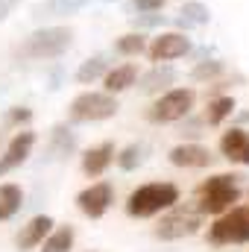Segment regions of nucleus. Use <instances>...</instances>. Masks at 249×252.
I'll return each mask as SVG.
<instances>
[{
    "label": "nucleus",
    "mask_w": 249,
    "mask_h": 252,
    "mask_svg": "<svg viewBox=\"0 0 249 252\" xmlns=\"http://www.w3.org/2000/svg\"><path fill=\"white\" fill-rule=\"evenodd\" d=\"M106 70H109V62H106L103 56H91V59H85V62L76 67V82H82V85H91L94 79L106 76Z\"/></svg>",
    "instance_id": "5701e85b"
},
{
    "label": "nucleus",
    "mask_w": 249,
    "mask_h": 252,
    "mask_svg": "<svg viewBox=\"0 0 249 252\" xmlns=\"http://www.w3.org/2000/svg\"><path fill=\"white\" fill-rule=\"evenodd\" d=\"M223 70H226V64L220 62V59H199V62L193 64V70H190V79H196V82H208V79L220 76Z\"/></svg>",
    "instance_id": "a878e982"
},
{
    "label": "nucleus",
    "mask_w": 249,
    "mask_h": 252,
    "mask_svg": "<svg viewBox=\"0 0 249 252\" xmlns=\"http://www.w3.org/2000/svg\"><path fill=\"white\" fill-rule=\"evenodd\" d=\"M179 15H182V18H187L193 27H205V24L211 21V9H208L202 0H187V3H182Z\"/></svg>",
    "instance_id": "393cba45"
},
{
    "label": "nucleus",
    "mask_w": 249,
    "mask_h": 252,
    "mask_svg": "<svg viewBox=\"0 0 249 252\" xmlns=\"http://www.w3.org/2000/svg\"><path fill=\"white\" fill-rule=\"evenodd\" d=\"M85 3L91 0H44L32 9V18L35 21H44V18H64V15H76Z\"/></svg>",
    "instance_id": "f3484780"
},
{
    "label": "nucleus",
    "mask_w": 249,
    "mask_h": 252,
    "mask_svg": "<svg viewBox=\"0 0 249 252\" xmlns=\"http://www.w3.org/2000/svg\"><path fill=\"white\" fill-rule=\"evenodd\" d=\"M129 21H132V27H135L138 32L156 30V27H164V24H167V18H164L161 12H141V15H132Z\"/></svg>",
    "instance_id": "bb28decb"
},
{
    "label": "nucleus",
    "mask_w": 249,
    "mask_h": 252,
    "mask_svg": "<svg viewBox=\"0 0 249 252\" xmlns=\"http://www.w3.org/2000/svg\"><path fill=\"white\" fill-rule=\"evenodd\" d=\"M182 135H190V138H196V135H202V132H199V124H196V121H193V124H182Z\"/></svg>",
    "instance_id": "7c9ffc66"
},
{
    "label": "nucleus",
    "mask_w": 249,
    "mask_h": 252,
    "mask_svg": "<svg viewBox=\"0 0 249 252\" xmlns=\"http://www.w3.org/2000/svg\"><path fill=\"white\" fill-rule=\"evenodd\" d=\"M112 202H115V188L109 182H94V185H88L85 190L76 193V208L91 220H100L112 208Z\"/></svg>",
    "instance_id": "1a4fd4ad"
},
{
    "label": "nucleus",
    "mask_w": 249,
    "mask_h": 252,
    "mask_svg": "<svg viewBox=\"0 0 249 252\" xmlns=\"http://www.w3.org/2000/svg\"><path fill=\"white\" fill-rule=\"evenodd\" d=\"M241 179L238 173H217L196 188V211L199 214H223L241 199Z\"/></svg>",
    "instance_id": "f257e3e1"
},
{
    "label": "nucleus",
    "mask_w": 249,
    "mask_h": 252,
    "mask_svg": "<svg viewBox=\"0 0 249 252\" xmlns=\"http://www.w3.org/2000/svg\"><path fill=\"white\" fill-rule=\"evenodd\" d=\"M249 124V112H238V126H247Z\"/></svg>",
    "instance_id": "473e14b6"
},
{
    "label": "nucleus",
    "mask_w": 249,
    "mask_h": 252,
    "mask_svg": "<svg viewBox=\"0 0 249 252\" xmlns=\"http://www.w3.org/2000/svg\"><path fill=\"white\" fill-rule=\"evenodd\" d=\"M167 158H170V164L187 167V170H202V167H211V161H214L211 150L202 144H176L167 153Z\"/></svg>",
    "instance_id": "9b49d317"
},
{
    "label": "nucleus",
    "mask_w": 249,
    "mask_h": 252,
    "mask_svg": "<svg viewBox=\"0 0 249 252\" xmlns=\"http://www.w3.org/2000/svg\"><path fill=\"white\" fill-rule=\"evenodd\" d=\"M176 27H179V30H193V24H190V21H187V18H182V15H179V18H176Z\"/></svg>",
    "instance_id": "2f4dec72"
},
{
    "label": "nucleus",
    "mask_w": 249,
    "mask_h": 252,
    "mask_svg": "<svg viewBox=\"0 0 249 252\" xmlns=\"http://www.w3.org/2000/svg\"><path fill=\"white\" fill-rule=\"evenodd\" d=\"M73 150H76V135H73L64 124H56L53 132H50V150H47V156H50V158H64V156H70Z\"/></svg>",
    "instance_id": "6ab92c4d"
},
{
    "label": "nucleus",
    "mask_w": 249,
    "mask_h": 252,
    "mask_svg": "<svg viewBox=\"0 0 249 252\" xmlns=\"http://www.w3.org/2000/svg\"><path fill=\"white\" fill-rule=\"evenodd\" d=\"M220 153L235 164H249V132L244 126L226 129L220 138Z\"/></svg>",
    "instance_id": "4468645a"
},
{
    "label": "nucleus",
    "mask_w": 249,
    "mask_h": 252,
    "mask_svg": "<svg viewBox=\"0 0 249 252\" xmlns=\"http://www.w3.org/2000/svg\"><path fill=\"white\" fill-rule=\"evenodd\" d=\"M176 67L173 64H167V62H158V64H153L147 73H141L138 76V91L141 94H161V91H167L173 82H176Z\"/></svg>",
    "instance_id": "f8f14e48"
},
{
    "label": "nucleus",
    "mask_w": 249,
    "mask_h": 252,
    "mask_svg": "<svg viewBox=\"0 0 249 252\" xmlns=\"http://www.w3.org/2000/svg\"><path fill=\"white\" fill-rule=\"evenodd\" d=\"M70 44H73V30L70 27H41V30H35L24 38V44L18 47V56L47 62V59L64 56L70 50Z\"/></svg>",
    "instance_id": "7ed1b4c3"
},
{
    "label": "nucleus",
    "mask_w": 249,
    "mask_h": 252,
    "mask_svg": "<svg viewBox=\"0 0 249 252\" xmlns=\"http://www.w3.org/2000/svg\"><path fill=\"white\" fill-rule=\"evenodd\" d=\"M235 109H238V103H235V97H214V100H208V109H205V124L208 126H220L226 118H232L235 115Z\"/></svg>",
    "instance_id": "aec40b11"
},
{
    "label": "nucleus",
    "mask_w": 249,
    "mask_h": 252,
    "mask_svg": "<svg viewBox=\"0 0 249 252\" xmlns=\"http://www.w3.org/2000/svg\"><path fill=\"white\" fill-rule=\"evenodd\" d=\"M135 82H138V64H132V62L118 64V67L106 70V76H103V85H106L109 94H121L126 88H132Z\"/></svg>",
    "instance_id": "dca6fc26"
},
{
    "label": "nucleus",
    "mask_w": 249,
    "mask_h": 252,
    "mask_svg": "<svg viewBox=\"0 0 249 252\" xmlns=\"http://www.w3.org/2000/svg\"><path fill=\"white\" fill-rule=\"evenodd\" d=\"M100 3H115V0H100Z\"/></svg>",
    "instance_id": "72a5a7b5"
},
{
    "label": "nucleus",
    "mask_w": 249,
    "mask_h": 252,
    "mask_svg": "<svg viewBox=\"0 0 249 252\" xmlns=\"http://www.w3.org/2000/svg\"><path fill=\"white\" fill-rule=\"evenodd\" d=\"M73 226H59V229H50V235L41 241V252H70L73 247Z\"/></svg>",
    "instance_id": "412c9836"
},
{
    "label": "nucleus",
    "mask_w": 249,
    "mask_h": 252,
    "mask_svg": "<svg viewBox=\"0 0 249 252\" xmlns=\"http://www.w3.org/2000/svg\"><path fill=\"white\" fill-rule=\"evenodd\" d=\"M24 205V188L15 185V182H6L0 185V223L3 220H12Z\"/></svg>",
    "instance_id": "a211bd4d"
},
{
    "label": "nucleus",
    "mask_w": 249,
    "mask_h": 252,
    "mask_svg": "<svg viewBox=\"0 0 249 252\" xmlns=\"http://www.w3.org/2000/svg\"><path fill=\"white\" fill-rule=\"evenodd\" d=\"M176 202H179V188L173 182H150V185H141L129 193L126 214L135 220H147V217H156V214L173 208Z\"/></svg>",
    "instance_id": "f03ea898"
},
{
    "label": "nucleus",
    "mask_w": 249,
    "mask_h": 252,
    "mask_svg": "<svg viewBox=\"0 0 249 252\" xmlns=\"http://www.w3.org/2000/svg\"><path fill=\"white\" fill-rule=\"evenodd\" d=\"M190 50H193V44H190L187 32H158L153 38V44L147 47V56L158 64V62H170V59H182Z\"/></svg>",
    "instance_id": "6e6552de"
},
{
    "label": "nucleus",
    "mask_w": 249,
    "mask_h": 252,
    "mask_svg": "<svg viewBox=\"0 0 249 252\" xmlns=\"http://www.w3.org/2000/svg\"><path fill=\"white\" fill-rule=\"evenodd\" d=\"M32 121V112L27 109V106H18V109H12L9 115H6V124L9 126H18V124H30Z\"/></svg>",
    "instance_id": "c85d7f7f"
},
{
    "label": "nucleus",
    "mask_w": 249,
    "mask_h": 252,
    "mask_svg": "<svg viewBox=\"0 0 249 252\" xmlns=\"http://www.w3.org/2000/svg\"><path fill=\"white\" fill-rule=\"evenodd\" d=\"M115 158H118V167H121V170L132 173V170H138V167L144 164L147 147H144V144H129V147H124L121 153H115Z\"/></svg>",
    "instance_id": "4be33fe9"
},
{
    "label": "nucleus",
    "mask_w": 249,
    "mask_h": 252,
    "mask_svg": "<svg viewBox=\"0 0 249 252\" xmlns=\"http://www.w3.org/2000/svg\"><path fill=\"white\" fill-rule=\"evenodd\" d=\"M208 241L214 247L249 244V205H232L229 211H223L214 226H208Z\"/></svg>",
    "instance_id": "423d86ee"
},
{
    "label": "nucleus",
    "mask_w": 249,
    "mask_h": 252,
    "mask_svg": "<svg viewBox=\"0 0 249 252\" xmlns=\"http://www.w3.org/2000/svg\"><path fill=\"white\" fill-rule=\"evenodd\" d=\"M118 100L109 91H82L70 100L67 106V121L70 124H100L118 115Z\"/></svg>",
    "instance_id": "20e7f679"
},
{
    "label": "nucleus",
    "mask_w": 249,
    "mask_h": 252,
    "mask_svg": "<svg viewBox=\"0 0 249 252\" xmlns=\"http://www.w3.org/2000/svg\"><path fill=\"white\" fill-rule=\"evenodd\" d=\"M164 9V0H129L126 3V12L129 15H141V12H161Z\"/></svg>",
    "instance_id": "cd10ccee"
},
{
    "label": "nucleus",
    "mask_w": 249,
    "mask_h": 252,
    "mask_svg": "<svg viewBox=\"0 0 249 252\" xmlns=\"http://www.w3.org/2000/svg\"><path fill=\"white\" fill-rule=\"evenodd\" d=\"M115 53H121V56H141V53H147V35L138 32V30L121 35L115 41Z\"/></svg>",
    "instance_id": "b1692460"
},
{
    "label": "nucleus",
    "mask_w": 249,
    "mask_h": 252,
    "mask_svg": "<svg viewBox=\"0 0 249 252\" xmlns=\"http://www.w3.org/2000/svg\"><path fill=\"white\" fill-rule=\"evenodd\" d=\"M53 226H56L53 217H47V214H35L27 226H21L18 238H15V247H18L21 252H30V250H35V247H41V241L50 235Z\"/></svg>",
    "instance_id": "ddd939ff"
},
{
    "label": "nucleus",
    "mask_w": 249,
    "mask_h": 252,
    "mask_svg": "<svg viewBox=\"0 0 249 252\" xmlns=\"http://www.w3.org/2000/svg\"><path fill=\"white\" fill-rule=\"evenodd\" d=\"M112 161H115V144L112 141H103V144L91 147L82 156V173L85 176H103Z\"/></svg>",
    "instance_id": "2eb2a0df"
},
{
    "label": "nucleus",
    "mask_w": 249,
    "mask_h": 252,
    "mask_svg": "<svg viewBox=\"0 0 249 252\" xmlns=\"http://www.w3.org/2000/svg\"><path fill=\"white\" fill-rule=\"evenodd\" d=\"M196 103L193 88H167L150 109H147V121L150 124H179L190 115Z\"/></svg>",
    "instance_id": "39448f33"
},
{
    "label": "nucleus",
    "mask_w": 249,
    "mask_h": 252,
    "mask_svg": "<svg viewBox=\"0 0 249 252\" xmlns=\"http://www.w3.org/2000/svg\"><path fill=\"white\" fill-rule=\"evenodd\" d=\"M202 229V214L193 208H176L170 214H164L156 226V238L158 241H182V238H190Z\"/></svg>",
    "instance_id": "0eeeda50"
},
{
    "label": "nucleus",
    "mask_w": 249,
    "mask_h": 252,
    "mask_svg": "<svg viewBox=\"0 0 249 252\" xmlns=\"http://www.w3.org/2000/svg\"><path fill=\"white\" fill-rule=\"evenodd\" d=\"M32 147H35V132H30V129H21L12 141H9V147H6V153L0 156V176H6V173H12V170H18L30 156H32Z\"/></svg>",
    "instance_id": "9d476101"
},
{
    "label": "nucleus",
    "mask_w": 249,
    "mask_h": 252,
    "mask_svg": "<svg viewBox=\"0 0 249 252\" xmlns=\"http://www.w3.org/2000/svg\"><path fill=\"white\" fill-rule=\"evenodd\" d=\"M18 6H21V0H0V24H3V21H6Z\"/></svg>",
    "instance_id": "c756f323"
}]
</instances>
